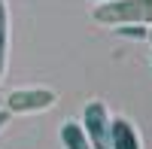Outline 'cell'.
<instances>
[{
  "mask_svg": "<svg viewBox=\"0 0 152 149\" xmlns=\"http://www.w3.org/2000/svg\"><path fill=\"white\" fill-rule=\"evenodd\" d=\"M91 15L100 24H152V0H110Z\"/></svg>",
  "mask_w": 152,
  "mask_h": 149,
  "instance_id": "obj_1",
  "label": "cell"
},
{
  "mask_svg": "<svg viewBox=\"0 0 152 149\" xmlns=\"http://www.w3.org/2000/svg\"><path fill=\"white\" fill-rule=\"evenodd\" d=\"M82 131L91 149H110V113H107V104L104 101H91L85 104V113H82Z\"/></svg>",
  "mask_w": 152,
  "mask_h": 149,
  "instance_id": "obj_2",
  "label": "cell"
},
{
  "mask_svg": "<svg viewBox=\"0 0 152 149\" xmlns=\"http://www.w3.org/2000/svg\"><path fill=\"white\" fill-rule=\"evenodd\" d=\"M55 104V91L49 88H15L6 97V110L9 113H40Z\"/></svg>",
  "mask_w": 152,
  "mask_h": 149,
  "instance_id": "obj_3",
  "label": "cell"
},
{
  "mask_svg": "<svg viewBox=\"0 0 152 149\" xmlns=\"http://www.w3.org/2000/svg\"><path fill=\"white\" fill-rule=\"evenodd\" d=\"M110 149H140L137 128H134L125 116L110 119Z\"/></svg>",
  "mask_w": 152,
  "mask_h": 149,
  "instance_id": "obj_4",
  "label": "cell"
},
{
  "mask_svg": "<svg viewBox=\"0 0 152 149\" xmlns=\"http://www.w3.org/2000/svg\"><path fill=\"white\" fill-rule=\"evenodd\" d=\"M61 143H64V149H91L82 125H76V122H64L61 125Z\"/></svg>",
  "mask_w": 152,
  "mask_h": 149,
  "instance_id": "obj_5",
  "label": "cell"
},
{
  "mask_svg": "<svg viewBox=\"0 0 152 149\" xmlns=\"http://www.w3.org/2000/svg\"><path fill=\"white\" fill-rule=\"evenodd\" d=\"M6 49H9V9L6 0H0V79L6 70Z\"/></svg>",
  "mask_w": 152,
  "mask_h": 149,
  "instance_id": "obj_6",
  "label": "cell"
},
{
  "mask_svg": "<svg viewBox=\"0 0 152 149\" xmlns=\"http://www.w3.org/2000/svg\"><path fill=\"white\" fill-rule=\"evenodd\" d=\"M116 34H119V37H131V40H146V37H149V28H143V24H119Z\"/></svg>",
  "mask_w": 152,
  "mask_h": 149,
  "instance_id": "obj_7",
  "label": "cell"
},
{
  "mask_svg": "<svg viewBox=\"0 0 152 149\" xmlns=\"http://www.w3.org/2000/svg\"><path fill=\"white\" fill-rule=\"evenodd\" d=\"M9 125V110H0V128Z\"/></svg>",
  "mask_w": 152,
  "mask_h": 149,
  "instance_id": "obj_8",
  "label": "cell"
},
{
  "mask_svg": "<svg viewBox=\"0 0 152 149\" xmlns=\"http://www.w3.org/2000/svg\"><path fill=\"white\" fill-rule=\"evenodd\" d=\"M94 3H110V0H94Z\"/></svg>",
  "mask_w": 152,
  "mask_h": 149,
  "instance_id": "obj_9",
  "label": "cell"
},
{
  "mask_svg": "<svg viewBox=\"0 0 152 149\" xmlns=\"http://www.w3.org/2000/svg\"><path fill=\"white\" fill-rule=\"evenodd\" d=\"M149 40H152V28H149Z\"/></svg>",
  "mask_w": 152,
  "mask_h": 149,
  "instance_id": "obj_10",
  "label": "cell"
}]
</instances>
